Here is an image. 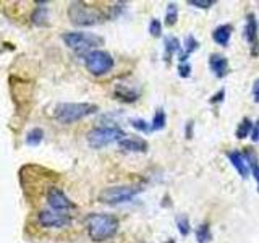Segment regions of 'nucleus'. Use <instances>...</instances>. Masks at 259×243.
<instances>
[{
    "instance_id": "obj_12",
    "label": "nucleus",
    "mask_w": 259,
    "mask_h": 243,
    "mask_svg": "<svg viewBox=\"0 0 259 243\" xmlns=\"http://www.w3.org/2000/svg\"><path fill=\"white\" fill-rule=\"evenodd\" d=\"M227 157H229V160L232 162V166L240 174L241 178H248V175L251 174V170H249V164H248V160L245 157V154L240 152V151H230V152H227Z\"/></svg>"
},
{
    "instance_id": "obj_15",
    "label": "nucleus",
    "mask_w": 259,
    "mask_h": 243,
    "mask_svg": "<svg viewBox=\"0 0 259 243\" xmlns=\"http://www.w3.org/2000/svg\"><path fill=\"white\" fill-rule=\"evenodd\" d=\"M232 32H233V28L232 24H221V26H217L212 32V39L214 43L219 44V46H229L230 43V37H232Z\"/></svg>"
},
{
    "instance_id": "obj_22",
    "label": "nucleus",
    "mask_w": 259,
    "mask_h": 243,
    "mask_svg": "<svg viewBox=\"0 0 259 243\" xmlns=\"http://www.w3.org/2000/svg\"><path fill=\"white\" fill-rule=\"evenodd\" d=\"M44 140V132L40 128H32L26 133V144L28 146H39Z\"/></svg>"
},
{
    "instance_id": "obj_4",
    "label": "nucleus",
    "mask_w": 259,
    "mask_h": 243,
    "mask_svg": "<svg viewBox=\"0 0 259 243\" xmlns=\"http://www.w3.org/2000/svg\"><path fill=\"white\" fill-rule=\"evenodd\" d=\"M143 191V188L135 185H117V186H109V188H104L97 199L104 205H123V202H130L133 201L138 194Z\"/></svg>"
},
{
    "instance_id": "obj_7",
    "label": "nucleus",
    "mask_w": 259,
    "mask_h": 243,
    "mask_svg": "<svg viewBox=\"0 0 259 243\" xmlns=\"http://www.w3.org/2000/svg\"><path fill=\"white\" fill-rule=\"evenodd\" d=\"M113 65H115L113 57L101 49H94V51L84 54V67L94 76H102L109 73L113 68Z\"/></svg>"
},
{
    "instance_id": "obj_30",
    "label": "nucleus",
    "mask_w": 259,
    "mask_h": 243,
    "mask_svg": "<svg viewBox=\"0 0 259 243\" xmlns=\"http://www.w3.org/2000/svg\"><path fill=\"white\" fill-rule=\"evenodd\" d=\"M224 97H225V89H221V91H217L212 97H210V104H219V102H222L224 101Z\"/></svg>"
},
{
    "instance_id": "obj_28",
    "label": "nucleus",
    "mask_w": 259,
    "mask_h": 243,
    "mask_svg": "<svg viewBox=\"0 0 259 243\" xmlns=\"http://www.w3.org/2000/svg\"><path fill=\"white\" fill-rule=\"evenodd\" d=\"M188 4L193 5V7H196V8H210L215 2L214 0H188Z\"/></svg>"
},
{
    "instance_id": "obj_33",
    "label": "nucleus",
    "mask_w": 259,
    "mask_h": 243,
    "mask_svg": "<svg viewBox=\"0 0 259 243\" xmlns=\"http://www.w3.org/2000/svg\"><path fill=\"white\" fill-rule=\"evenodd\" d=\"M251 140H253L254 143L259 141V120L256 122L254 127H253V132H251Z\"/></svg>"
},
{
    "instance_id": "obj_9",
    "label": "nucleus",
    "mask_w": 259,
    "mask_h": 243,
    "mask_svg": "<svg viewBox=\"0 0 259 243\" xmlns=\"http://www.w3.org/2000/svg\"><path fill=\"white\" fill-rule=\"evenodd\" d=\"M46 199H47L49 208L54 211H59V213H68V211L75 209L73 201L60 188H57V186H51V188L47 190Z\"/></svg>"
},
{
    "instance_id": "obj_5",
    "label": "nucleus",
    "mask_w": 259,
    "mask_h": 243,
    "mask_svg": "<svg viewBox=\"0 0 259 243\" xmlns=\"http://www.w3.org/2000/svg\"><path fill=\"white\" fill-rule=\"evenodd\" d=\"M125 136H126L125 132L118 127H96L91 132H88L86 140L91 148L101 149L104 146L121 141Z\"/></svg>"
},
{
    "instance_id": "obj_20",
    "label": "nucleus",
    "mask_w": 259,
    "mask_h": 243,
    "mask_svg": "<svg viewBox=\"0 0 259 243\" xmlns=\"http://www.w3.org/2000/svg\"><path fill=\"white\" fill-rule=\"evenodd\" d=\"M167 125V115L164 109H157L156 113H154V118L151 122V130L152 132H160V130H164Z\"/></svg>"
},
{
    "instance_id": "obj_31",
    "label": "nucleus",
    "mask_w": 259,
    "mask_h": 243,
    "mask_svg": "<svg viewBox=\"0 0 259 243\" xmlns=\"http://www.w3.org/2000/svg\"><path fill=\"white\" fill-rule=\"evenodd\" d=\"M193 127H194V122L190 120L188 124H186V128H185V136L188 138V140H191V138H193Z\"/></svg>"
},
{
    "instance_id": "obj_14",
    "label": "nucleus",
    "mask_w": 259,
    "mask_h": 243,
    "mask_svg": "<svg viewBox=\"0 0 259 243\" xmlns=\"http://www.w3.org/2000/svg\"><path fill=\"white\" fill-rule=\"evenodd\" d=\"M115 97L123 102H135L138 97H140V91L135 89L133 86H128L125 83H118L115 86Z\"/></svg>"
},
{
    "instance_id": "obj_6",
    "label": "nucleus",
    "mask_w": 259,
    "mask_h": 243,
    "mask_svg": "<svg viewBox=\"0 0 259 243\" xmlns=\"http://www.w3.org/2000/svg\"><path fill=\"white\" fill-rule=\"evenodd\" d=\"M62 40L65 46H68L73 51L78 52H84V51H94V47L102 46L104 39L101 36L91 34V32H83V31H70V32H63Z\"/></svg>"
},
{
    "instance_id": "obj_10",
    "label": "nucleus",
    "mask_w": 259,
    "mask_h": 243,
    "mask_svg": "<svg viewBox=\"0 0 259 243\" xmlns=\"http://www.w3.org/2000/svg\"><path fill=\"white\" fill-rule=\"evenodd\" d=\"M257 20L254 13H249L246 16V26H245V40L248 43V46L251 47V52L253 55L259 54V34H257Z\"/></svg>"
},
{
    "instance_id": "obj_3",
    "label": "nucleus",
    "mask_w": 259,
    "mask_h": 243,
    "mask_svg": "<svg viewBox=\"0 0 259 243\" xmlns=\"http://www.w3.org/2000/svg\"><path fill=\"white\" fill-rule=\"evenodd\" d=\"M68 18L75 26H94L104 20V13L84 2H73L68 7Z\"/></svg>"
},
{
    "instance_id": "obj_13",
    "label": "nucleus",
    "mask_w": 259,
    "mask_h": 243,
    "mask_svg": "<svg viewBox=\"0 0 259 243\" xmlns=\"http://www.w3.org/2000/svg\"><path fill=\"white\" fill-rule=\"evenodd\" d=\"M209 68L217 78H224L229 73V60L222 54H210L209 55Z\"/></svg>"
},
{
    "instance_id": "obj_18",
    "label": "nucleus",
    "mask_w": 259,
    "mask_h": 243,
    "mask_svg": "<svg viewBox=\"0 0 259 243\" xmlns=\"http://www.w3.org/2000/svg\"><path fill=\"white\" fill-rule=\"evenodd\" d=\"M253 127H254V124H253V122H251L248 117L241 118V122L238 124L237 130H235V136H237L238 140H245V138L251 136V132H253Z\"/></svg>"
},
{
    "instance_id": "obj_16",
    "label": "nucleus",
    "mask_w": 259,
    "mask_h": 243,
    "mask_svg": "<svg viewBox=\"0 0 259 243\" xmlns=\"http://www.w3.org/2000/svg\"><path fill=\"white\" fill-rule=\"evenodd\" d=\"M198 47H199V43H198L196 39H194L193 34L186 36L185 40H183V51H180V55H178V60H180V63L188 62L190 54H193Z\"/></svg>"
},
{
    "instance_id": "obj_19",
    "label": "nucleus",
    "mask_w": 259,
    "mask_h": 243,
    "mask_svg": "<svg viewBox=\"0 0 259 243\" xmlns=\"http://www.w3.org/2000/svg\"><path fill=\"white\" fill-rule=\"evenodd\" d=\"M245 157H246V160H248V164H249V170H251V175L254 177V180H256V183H257V190H259V162H257V156L256 154L251 151V149H248L246 152H245Z\"/></svg>"
},
{
    "instance_id": "obj_25",
    "label": "nucleus",
    "mask_w": 259,
    "mask_h": 243,
    "mask_svg": "<svg viewBox=\"0 0 259 243\" xmlns=\"http://www.w3.org/2000/svg\"><path fill=\"white\" fill-rule=\"evenodd\" d=\"M177 20H178V7L177 4H168L165 13V24L168 28H172L177 24Z\"/></svg>"
},
{
    "instance_id": "obj_2",
    "label": "nucleus",
    "mask_w": 259,
    "mask_h": 243,
    "mask_svg": "<svg viewBox=\"0 0 259 243\" xmlns=\"http://www.w3.org/2000/svg\"><path fill=\"white\" fill-rule=\"evenodd\" d=\"M99 110L96 104L91 102H62L54 109V117L60 124H75L78 120H83Z\"/></svg>"
},
{
    "instance_id": "obj_11",
    "label": "nucleus",
    "mask_w": 259,
    "mask_h": 243,
    "mask_svg": "<svg viewBox=\"0 0 259 243\" xmlns=\"http://www.w3.org/2000/svg\"><path fill=\"white\" fill-rule=\"evenodd\" d=\"M118 148L126 152H148L149 144L144 138L140 136H125L123 140L118 141Z\"/></svg>"
},
{
    "instance_id": "obj_32",
    "label": "nucleus",
    "mask_w": 259,
    "mask_h": 243,
    "mask_svg": "<svg viewBox=\"0 0 259 243\" xmlns=\"http://www.w3.org/2000/svg\"><path fill=\"white\" fill-rule=\"evenodd\" d=\"M251 93H253V99H254V102H259V78L254 81V85H253V89H251Z\"/></svg>"
},
{
    "instance_id": "obj_1",
    "label": "nucleus",
    "mask_w": 259,
    "mask_h": 243,
    "mask_svg": "<svg viewBox=\"0 0 259 243\" xmlns=\"http://www.w3.org/2000/svg\"><path fill=\"white\" fill-rule=\"evenodd\" d=\"M86 227H88L89 238L96 243H101V241L110 240L112 237H115V233L118 232L120 222H118V219L112 214L96 213L88 217Z\"/></svg>"
},
{
    "instance_id": "obj_27",
    "label": "nucleus",
    "mask_w": 259,
    "mask_h": 243,
    "mask_svg": "<svg viewBox=\"0 0 259 243\" xmlns=\"http://www.w3.org/2000/svg\"><path fill=\"white\" fill-rule=\"evenodd\" d=\"M149 32L152 37H159L162 34V23L157 18H152L149 23Z\"/></svg>"
},
{
    "instance_id": "obj_24",
    "label": "nucleus",
    "mask_w": 259,
    "mask_h": 243,
    "mask_svg": "<svg viewBox=\"0 0 259 243\" xmlns=\"http://www.w3.org/2000/svg\"><path fill=\"white\" fill-rule=\"evenodd\" d=\"M31 20L34 24H39V26H44V24H47V8L44 5L37 7L36 10L32 12Z\"/></svg>"
},
{
    "instance_id": "obj_29",
    "label": "nucleus",
    "mask_w": 259,
    "mask_h": 243,
    "mask_svg": "<svg viewBox=\"0 0 259 243\" xmlns=\"http://www.w3.org/2000/svg\"><path fill=\"white\" fill-rule=\"evenodd\" d=\"M178 75H180L182 78H188L191 75V65L188 62L178 65Z\"/></svg>"
},
{
    "instance_id": "obj_8",
    "label": "nucleus",
    "mask_w": 259,
    "mask_h": 243,
    "mask_svg": "<svg viewBox=\"0 0 259 243\" xmlns=\"http://www.w3.org/2000/svg\"><path fill=\"white\" fill-rule=\"evenodd\" d=\"M37 224L44 229H63L71 224V217L67 213H59L54 209H42L37 213Z\"/></svg>"
},
{
    "instance_id": "obj_21",
    "label": "nucleus",
    "mask_w": 259,
    "mask_h": 243,
    "mask_svg": "<svg viewBox=\"0 0 259 243\" xmlns=\"http://www.w3.org/2000/svg\"><path fill=\"white\" fill-rule=\"evenodd\" d=\"M194 235H196V241L198 243H209L210 240H212V233H210V229H209V225L206 222L196 227V232H194Z\"/></svg>"
},
{
    "instance_id": "obj_26",
    "label": "nucleus",
    "mask_w": 259,
    "mask_h": 243,
    "mask_svg": "<svg viewBox=\"0 0 259 243\" xmlns=\"http://www.w3.org/2000/svg\"><path fill=\"white\" fill-rule=\"evenodd\" d=\"M130 124H132V127L135 130H138V132H141V133H151L152 130H151V124L149 122H146L144 118H132L130 120Z\"/></svg>"
},
{
    "instance_id": "obj_17",
    "label": "nucleus",
    "mask_w": 259,
    "mask_h": 243,
    "mask_svg": "<svg viewBox=\"0 0 259 243\" xmlns=\"http://www.w3.org/2000/svg\"><path fill=\"white\" fill-rule=\"evenodd\" d=\"M164 49H165L164 59L168 62L170 59H172V55H175L177 52L182 51V44H180V40H178L175 36H167L164 39Z\"/></svg>"
},
{
    "instance_id": "obj_23",
    "label": "nucleus",
    "mask_w": 259,
    "mask_h": 243,
    "mask_svg": "<svg viewBox=\"0 0 259 243\" xmlns=\"http://www.w3.org/2000/svg\"><path fill=\"white\" fill-rule=\"evenodd\" d=\"M177 227H178V232H180L182 237H188L190 232H191V225H190L188 216H186V214L177 216Z\"/></svg>"
}]
</instances>
